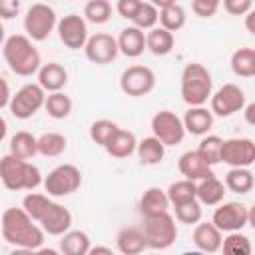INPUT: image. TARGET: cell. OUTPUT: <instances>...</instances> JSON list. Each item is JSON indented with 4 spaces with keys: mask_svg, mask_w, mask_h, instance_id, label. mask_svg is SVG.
Returning <instances> with one entry per match:
<instances>
[{
    "mask_svg": "<svg viewBox=\"0 0 255 255\" xmlns=\"http://www.w3.org/2000/svg\"><path fill=\"white\" fill-rule=\"evenodd\" d=\"M116 247L124 255H137L147 249V237L139 227H124L116 237Z\"/></svg>",
    "mask_w": 255,
    "mask_h": 255,
    "instance_id": "obj_21",
    "label": "cell"
},
{
    "mask_svg": "<svg viewBox=\"0 0 255 255\" xmlns=\"http://www.w3.org/2000/svg\"><path fill=\"white\" fill-rule=\"evenodd\" d=\"M221 161L229 167H249L255 163V141L249 137H231L223 141Z\"/></svg>",
    "mask_w": 255,
    "mask_h": 255,
    "instance_id": "obj_15",
    "label": "cell"
},
{
    "mask_svg": "<svg viewBox=\"0 0 255 255\" xmlns=\"http://www.w3.org/2000/svg\"><path fill=\"white\" fill-rule=\"evenodd\" d=\"M2 239L22 251H38L44 243L46 231L28 215L24 207H8L2 213Z\"/></svg>",
    "mask_w": 255,
    "mask_h": 255,
    "instance_id": "obj_1",
    "label": "cell"
},
{
    "mask_svg": "<svg viewBox=\"0 0 255 255\" xmlns=\"http://www.w3.org/2000/svg\"><path fill=\"white\" fill-rule=\"evenodd\" d=\"M211 112L217 118H229L241 112L245 104V92L237 84H223L215 94H211Z\"/></svg>",
    "mask_w": 255,
    "mask_h": 255,
    "instance_id": "obj_12",
    "label": "cell"
},
{
    "mask_svg": "<svg viewBox=\"0 0 255 255\" xmlns=\"http://www.w3.org/2000/svg\"><path fill=\"white\" fill-rule=\"evenodd\" d=\"M149 2H151L153 6H157V8L161 10V8H167V6H171V4H175L177 0H149Z\"/></svg>",
    "mask_w": 255,
    "mask_h": 255,
    "instance_id": "obj_51",
    "label": "cell"
},
{
    "mask_svg": "<svg viewBox=\"0 0 255 255\" xmlns=\"http://www.w3.org/2000/svg\"><path fill=\"white\" fill-rule=\"evenodd\" d=\"M145 38H147V50H149L153 56H159V58L171 54V50H173V46H175L173 32L165 30L163 26H155V28L147 30Z\"/></svg>",
    "mask_w": 255,
    "mask_h": 255,
    "instance_id": "obj_28",
    "label": "cell"
},
{
    "mask_svg": "<svg viewBox=\"0 0 255 255\" xmlns=\"http://www.w3.org/2000/svg\"><path fill=\"white\" fill-rule=\"evenodd\" d=\"M0 84H2L0 106H2L4 110H8V106H10V102H12V96H10V88H8V82H6V78H2V80H0Z\"/></svg>",
    "mask_w": 255,
    "mask_h": 255,
    "instance_id": "obj_47",
    "label": "cell"
},
{
    "mask_svg": "<svg viewBox=\"0 0 255 255\" xmlns=\"http://www.w3.org/2000/svg\"><path fill=\"white\" fill-rule=\"evenodd\" d=\"M255 185V175L249 167H231L225 173V187L233 193H249Z\"/></svg>",
    "mask_w": 255,
    "mask_h": 255,
    "instance_id": "obj_30",
    "label": "cell"
},
{
    "mask_svg": "<svg viewBox=\"0 0 255 255\" xmlns=\"http://www.w3.org/2000/svg\"><path fill=\"white\" fill-rule=\"evenodd\" d=\"M141 2H143V0H118V2H116V12H118L122 18H126V20L131 22V18L135 16V12H137V8L141 6Z\"/></svg>",
    "mask_w": 255,
    "mask_h": 255,
    "instance_id": "obj_45",
    "label": "cell"
},
{
    "mask_svg": "<svg viewBox=\"0 0 255 255\" xmlns=\"http://www.w3.org/2000/svg\"><path fill=\"white\" fill-rule=\"evenodd\" d=\"M213 94V78L211 72L199 64L189 62L181 72V100L187 106H205Z\"/></svg>",
    "mask_w": 255,
    "mask_h": 255,
    "instance_id": "obj_4",
    "label": "cell"
},
{
    "mask_svg": "<svg viewBox=\"0 0 255 255\" xmlns=\"http://www.w3.org/2000/svg\"><path fill=\"white\" fill-rule=\"evenodd\" d=\"M118 46H120V54H124L126 58H137V56L143 54V50H147L145 32L131 24V26H128L120 32Z\"/></svg>",
    "mask_w": 255,
    "mask_h": 255,
    "instance_id": "obj_19",
    "label": "cell"
},
{
    "mask_svg": "<svg viewBox=\"0 0 255 255\" xmlns=\"http://www.w3.org/2000/svg\"><path fill=\"white\" fill-rule=\"evenodd\" d=\"M52 195H48V193H36V191H30L28 195H24V199H22V207L28 211V215L34 219V221H38L40 223V219L48 213V209L52 207V199H50Z\"/></svg>",
    "mask_w": 255,
    "mask_h": 255,
    "instance_id": "obj_35",
    "label": "cell"
},
{
    "mask_svg": "<svg viewBox=\"0 0 255 255\" xmlns=\"http://www.w3.org/2000/svg\"><path fill=\"white\" fill-rule=\"evenodd\" d=\"M114 14V8L110 4V0H88L84 6V18L90 24H106L110 22Z\"/></svg>",
    "mask_w": 255,
    "mask_h": 255,
    "instance_id": "obj_38",
    "label": "cell"
},
{
    "mask_svg": "<svg viewBox=\"0 0 255 255\" xmlns=\"http://www.w3.org/2000/svg\"><path fill=\"white\" fill-rule=\"evenodd\" d=\"M112 157L116 159H124V157H129L131 153H135L137 149V139H135V133L129 131V129H124L120 128L116 131V135L110 139V143L104 147Z\"/></svg>",
    "mask_w": 255,
    "mask_h": 255,
    "instance_id": "obj_24",
    "label": "cell"
},
{
    "mask_svg": "<svg viewBox=\"0 0 255 255\" xmlns=\"http://www.w3.org/2000/svg\"><path fill=\"white\" fill-rule=\"evenodd\" d=\"M249 225L255 229V203L249 207Z\"/></svg>",
    "mask_w": 255,
    "mask_h": 255,
    "instance_id": "obj_52",
    "label": "cell"
},
{
    "mask_svg": "<svg viewBox=\"0 0 255 255\" xmlns=\"http://www.w3.org/2000/svg\"><path fill=\"white\" fill-rule=\"evenodd\" d=\"M58 28V16L48 2H36L26 10L24 32L34 42H44Z\"/></svg>",
    "mask_w": 255,
    "mask_h": 255,
    "instance_id": "obj_6",
    "label": "cell"
},
{
    "mask_svg": "<svg viewBox=\"0 0 255 255\" xmlns=\"http://www.w3.org/2000/svg\"><path fill=\"white\" fill-rule=\"evenodd\" d=\"M221 249H223V253H229V255H249V253H253V245H251L249 237L239 233V231L227 233V237H223Z\"/></svg>",
    "mask_w": 255,
    "mask_h": 255,
    "instance_id": "obj_40",
    "label": "cell"
},
{
    "mask_svg": "<svg viewBox=\"0 0 255 255\" xmlns=\"http://www.w3.org/2000/svg\"><path fill=\"white\" fill-rule=\"evenodd\" d=\"M165 143L155 137V135H149V137H143L141 141H137V159L141 165H157L163 161L165 157Z\"/></svg>",
    "mask_w": 255,
    "mask_h": 255,
    "instance_id": "obj_25",
    "label": "cell"
},
{
    "mask_svg": "<svg viewBox=\"0 0 255 255\" xmlns=\"http://www.w3.org/2000/svg\"><path fill=\"white\" fill-rule=\"evenodd\" d=\"M84 54L96 66L112 64L120 54L118 38H114L112 34H106V32H98L88 38V42L84 46Z\"/></svg>",
    "mask_w": 255,
    "mask_h": 255,
    "instance_id": "obj_14",
    "label": "cell"
},
{
    "mask_svg": "<svg viewBox=\"0 0 255 255\" xmlns=\"http://www.w3.org/2000/svg\"><path fill=\"white\" fill-rule=\"evenodd\" d=\"M44 104H46V90L40 84H24L12 96L8 112L16 120H28L36 116L44 108Z\"/></svg>",
    "mask_w": 255,
    "mask_h": 255,
    "instance_id": "obj_7",
    "label": "cell"
},
{
    "mask_svg": "<svg viewBox=\"0 0 255 255\" xmlns=\"http://www.w3.org/2000/svg\"><path fill=\"white\" fill-rule=\"evenodd\" d=\"M0 179L10 191H34L44 185V177L38 165L30 159H20L10 151L0 159Z\"/></svg>",
    "mask_w": 255,
    "mask_h": 255,
    "instance_id": "obj_3",
    "label": "cell"
},
{
    "mask_svg": "<svg viewBox=\"0 0 255 255\" xmlns=\"http://www.w3.org/2000/svg\"><path fill=\"white\" fill-rule=\"evenodd\" d=\"M112 255V247H104V245H96V247H92L90 249V253L88 255Z\"/></svg>",
    "mask_w": 255,
    "mask_h": 255,
    "instance_id": "obj_50",
    "label": "cell"
},
{
    "mask_svg": "<svg viewBox=\"0 0 255 255\" xmlns=\"http://www.w3.org/2000/svg\"><path fill=\"white\" fill-rule=\"evenodd\" d=\"M22 0H0V16L4 20H12L14 16L20 14Z\"/></svg>",
    "mask_w": 255,
    "mask_h": 255,
    "instance_id": "obj_46",
    "label": "cell"
},
{
    "mask_svg": "<svg viewBox=\"0 0 255 255\" xmlns=\"http://www.w3.org/2000/svg\"><path fill=\"white\" fill-rule=\"evenodd\" d=\"M118 129H120V126L116 122H112V120H106V118L96 120L90 126V139L94 143H98L100 147H106L110 143V139L116 135Z\"/></svg>",
    "mask_w": 255,
    "mask_h": 255,
    "instance_id": "obj_39",
    "label": "cell"
},
{
    "mask_svg": "<svg viewBox=\"0 0 255 255\" xmlns=\"http://www.w3.org/2000/svg\"><path fill=\"white\" fill-rule=\"evenodd\" d=\"M169 205H171V201L167 197V191H163L159 187H147L137 201V209L143 217L155 215L161 211H169Z\"/></svg>",
    "mask_w": 255,
    "mask_h": 255,
    "instance_id": "obj_23",
    "label": "cell"
},
{
    "mask_svg": "<svg viewBox=\"0 0 255 255\" xmlns=\"http://www.w3.org/2000/svg\"><path fill=\"white\" fill-rule=\"evenodd\" d=\"M92 249L90 237L82 229H70L60 239V251L64 255H88Z\"/></svg>",
    "mask_w": 255,
    "mask_h": 255,
    "instance_id": "obj_29",
    "label": "cell"
},
{
    "mask_svg": "<svg viewBox=\"0 0 255 255\" xmlns=\"http://www.w3.org/2000/svg\"><path fill=\"white\" fill-rule=\"evenodd\" d=\"M42 229L48 235H56L62 237L66 231L72 229V211L68 207H64L62 203H52V207L48 209V213L40 219Z\"/></svg>",
    "mask_w": 255,
    "mask_h": 255,
    "instance_id": "obj_18",
    "label": "cell"
},
{
    "mask_svg": "<svg viewBox=\"0 0 255 255\" xmlns=\"http://www.w3.org/2000/svg\"><path fill=\"white\" fill-rule=\"evenodd\" d=\"M211 221L223 231V233H231V231H241L245 225H249V207L239 203V201H227V203H219L213 211Z\"/></svg>",
    "mask_w": 255,
    "mask_h": 255,
    "instance_id": "obj_13",
    "label": "cell"
},
{
    "mask_svg": "<svg viewBox=\"0 0 255 255\" xmlns=\"http://www.w3.org/2000/svg\"><path fill=\"white\" fill-rule=\"evenodd\" d=\"M173 211H175V219L179 223L195 225V223L201 221V203H199V199H193V201H187V203H181V205H173Z\"/></svg>",
    "mask_w": 255,
    "mask_h": 255,
    "instance_id": "obj_42",
    "label": "cell"
},
{
    "mask_svg": "<svg viewBox=\"0 0 255 255\" xmlns=\"http://www.w3.org/2000/svg\"><path fill=\"white\" fill-rule=\"evenodd\" d=\"M68 139L60 131H46L38 135V153L44 157H58L66 151Z\"/></svg>",
    "mask_w": 255,
    "mask_h": 255,
    "instance_id": "obj_32",
    "label": "cell"
},
{
    "mask_svg": "<svg viewBox=\"0 0 255 255\" xmlns=\"http://www.w3.org/2000/svg\"><path fill=\"white\" fill-rule=\"evenodd\" d=\"M243 116H245V122L249 126H255V102H251L243 108Z\"/></svg>",
    "mask_w": 255,
    "mask_h": 255,
    "instance_id": "obj_49",
    "label": "cell"
},
{
    "mask_svg": "<svg viewBox=\"0 0 255 255\" xmlns=\"http://www.w3.org/2000/svg\"><path fill=\"white\" fill-rule=\"evenodd\" d=\"M82 185V171L74 163H62L56 165L46 177H44V189L52 197H66L78 191Z\"/></svg>",
    "mask_w": 255,
    "mask_h": 255,
    "instance_id": "obj_8",
    "label": "cell"
},
{
    "mask_svg": "<svg viewBox=\"0 0 255 255\" xmlns=\"http://www.w3.org/2000/svg\"><path fill=\"white\" fill-rule=\"evenodd\" d=\"M157 22H159V8L153 6L151 2H141L135 16L131 18V24L141 30H151L157 26Z\"/></svg>",
    "mask_w": 255,
    "mask_h": 255,
    "instance_id": "obj_41",
    "label": "cell"
},
{
    "mask_svg": "<svg viewBox=\"0 0 255 255\" xmlns=\"http://www.w3.org/2000/svg\"><path fill=\"white\" fill-rule=\"evenodd\" d=\"M38 84L48 94L50 92H60L68 84V70L58 62L42 64V68L38 70Z\"/></svg>",
    "mask_w": 255,
    "mask_h": 255,
    "instance_id": "obj_22",
    "label": "cell"
},
{
    "mask_svg": "<svg viewBox=\"0 0 255 255\" xmlns=\"http://www.w3.org/2000/svg\"><path fill=\"white\" fill-rule=\"evenodd\" d=\"M151 131L155 137H159L165 145H179L187 133L183 118L169 110H159L151 118Z\"/></svg>",
    "mask_w": 255,
    "mask_h": 255,
    "instance_id": "obj_10",
    "label": "cell"
},
{
    "mask_svg": "<svg viewBox=\"0 0 255 255\" xmlns=\"http://www.w3.org/2000/svg\"><path fill=\"white\" fill-rule=\"evenodd\" d=\"M58 36H60V42L70 48V50H84L90 34H88V20L84 18V14H66L64 18L58 20V28H56Z\"/></svg>",
    "mask_w": 255,
    "mask_h": 255,
    "instance_id": "obj_11",
    "label": "cell"
},
{
    "mask_svg": "<svg viewBox=\"0 0 255 255\" xmlns=\"http://www.w3.org/2000/svg\"><path fill=\"white\" fill-rule=\"evenodd\" d=\"M187 22V12L181 4H171L167 8H161L159 10V26H163L165 30L169 32H177L185 26Z\"/></svg>",
    "mask_w": 255,
    "mask_h": 255,
    "instance_id": "obj_36",
    "label": "cell"
},
{
    "mask_svg": "<svg viewBox=\"0 0 255 255\" xmlns=\"http://www.w3.org/2000/svg\"><path fill=\"white\" fill-rule=\"evenodd\" d=\"M177 169L183 177L193 179V181H201V179L213 175V165L207 163L205 157L197 149L181 153L179 159H177Z\"/></svg>",
    "mask_w": 255,
    "mask_h": 255,
    "instance_id": "obj_16",
    "label": "cell"
},
{
    "mask_svg": "<svg viewBox=\"0 0 255 255\" xmlns=\"http://www.w3.org/2000/svg\"><path fill=\"white\" fill-rule=\"evenodd\" d=\"M251 2H255V0H251Z\"/></svg>",
    "mask_w": 255,
    "mask_h": 255,
    "instance_id": "obj_54",
    "label": "cell"
},
{
    "mask_svg": "<svg viewBox=\"0 0 255 255\" xmlns=\"http://www.w3.org/2000/svg\"><path fill=\"white\" fill-rule=\"evenodd\" d=\"M231 70L239 78H255V48H237L231 54Z\"/></svg>",
    "mask_w": 255,
    "mask_h": 255,
    "instance_id": "obj_31",
    "label": "cell"
},
{
    "mask_svg": "<svg viewBox=\"0 0 255 255\" xmlns=\"http://www.w3.org/2000/svg\"><path fill=\"white\" fill-rule=\"evenodd\" d=\"M44 2H50V0H44Z\"/></svg>",
    "mask_w": 255,
    "mask_h": 255,
    "instance_id": "obj_53",
    "label": "cell"
},
{
    "mask_svg": "<svg viewBox=\"0 0 255 255\" xmlns=\"http://www.w3.org/2000/svg\"><path fill=\"white\" fill-rule=\"evenodd\" d=\"M191 239H193V245L199 251L217 253L223 245V231L213 221H203V223H195Z\"/></svg>",
    "mask_w": 255,
    "mask_h": 255,
    "instance_id": "obj_17",
    "label": "cell"
},
{
    "mask_svg": "<svg viewBox=\"0 0 255 255\" xmlns=\"http://www.w3.org/2000/svg\"><path fill=\"white\" fill-rule=\"evenodd\" d=\"M221 4L225 8V12L231 16H245L253 6L251 0H221Z\"/></svg>",
    "mask_w": 255,
    "mask_h": 255,
    "instance_id": "obj_44",
    "label": "cell"
},
{
    "mask_svg": "<svg viewBox=\"0 0 255 255\" xmlns=\"http://www.w3.org/2000/svg\"><path fill=\"white\" fill-rule=\"evenodd\" d=\"M223 141H225V139H223V137H219V135H215V133H205V135H201V141H199L197 151L205 157V161H207V163L217 165V163H221Z\"/></svg>",
    "mask_w": 255,
    "mask_h": 255,
    "instance_id": "obj_37",
    "label": "cell"
},
{
    "mask_svg": "<svg viewBox=\"0 0 255 255\" xmlns=\"http://www.w3.org/2000/svg\"><path fill=\"white\" fill-rule=\"evenodd\" d=\"M72 98L66 96L62 90L60 92H50L46 96V104H44V110L48 112L50 118L54 120H66L70 114H72Z\"/></svg>",
    "mask_w": 255,
    "mask_h": 255,
    "instance_id": "obj_34",
    "label": "cell"
},
{
    "mask_svg": "<svg viewBox=\"0 0 255 255\" xmlns=\"http://www.w3.org/2000/svg\"><path fill=\"white\" fill-rule=\"evenodd\" d=\"M34 40L28 34H12L4 40L2 56L8 64V68L22 78H28L32 74H38L42 68L40 52L32 44Z\"/></svg>",
    "mask_w": 255,
    "mask_h": 255,
    "instance_id": "obj_2",
    "label": "cell"
},
{
    "mask_svg": "<svg viewBox=\"0 0 255 255\" xmlns=\"http://www.w3.org/2000/svg\"><path fill=\"white\" fill-rule=\"evenodd\" d=\"M227 193L225 181L217 179L215 175H209L201 181H197V199L201 205H219Z\"/></svg>",
    "mask_w": 255,
    "mask_h": 255,
    "instance_id": "obj_26",
    "label": "cell"
},
{
    "mask_svg": "<svg viewBox=\"0 0 255 255\" xmlns=\"http://www.w3.org/2000/svg\"><path fill=\"white\" fill-rule=\"evenodd\" d=\"M165 191H167V197H169L171 205H181V203L197 199V181L183 177L179 181H173Z\"/></svg>",
    "mask_w": 255,
    "mask_h": 255,
    "instance_id": "obj_33",
    "label": "cell"
},
{
    "mask_svg": "<svg viewBox=\"0 0 255 255\" xmlns=\"http://www.w3.org/2000/svg\"><path fill=\"white\" fill-rule=\"evenodd\" d=\"M8 151L20 159H32L38 155V137L26 129L16 131L8 141Z\"/></svg>",
    "mask_w": 255,
    "mask_h": 255,
    "instance_id": "obj_27",
    "label": "cell"
},
{
    "mask_svg": "<svg viewBox=\"0 0 255 255\" xmlns=\"http://www.w3.org/2000/svg\"><path fill=\"white\" fill-rule=\"evenodd\" d=\"M243 24H245V30L255 36V10L253 8L243 16Z\"/></svg>",
    "mask_w": 255,
    "mask_h": 255,
    "instance_id": "obj_48",
    "label": "cell"
},
{
    "mask_svg": "<svg viewBox=\"0 0 255 255\" xmlns=\"http://www.w3.org/2000/svg\"><path fill=\"white\" fill-rule=\"evenodd\" d=\"M221 0H191V10L199 18H211L217 14Z\"/></svg>",
    "mask_w": 255,
    "mask_h": 255,
    "instance_id": "obj_43",
    "label": "cell"
},
{
    "mask_svg": "<svg viewBox=\"0 0 255 255\" xmlns=\"http://www.w3.org/2000/svg\"><path fill=\"white\" fill-rule=\"evenodd\" d=\"M143 233L147 237V249L163 251L171 247L177 239V223L169 211L143 217Z\"/></svg>",
    "mask_w": 255,
    "mask_h": 255,
    "instance_id": "obj_5",
    "label": "cell"
},
{
    "mask_svg": "<svg viewBox=\"0 0 255 255\" xmlns=\"http://www.w3.org/2000/svg\"><path fill=\"white\" fill-rule=\"evenodd\" d=\"M155 88V74L143 64L128 66L120 76V90L129 98H143Z\"/></svg>",
    "mask_w": 255,
    "mask_h": 255,
    "instance_id": "obj_9",
    "label": "cell"
},
{
    "mask_svg": "<svg viewBox=\"0 0 255 255\" xmlns=\"http://www.w3.org/2000/svg\"><path fill=\"white\" fill-rule=\"evenodd\" d=\"M183 124H185L187 133L205 135L213 128V112H211V108L207 110L205 106H189L183 116Z\"/></svg>",
    "mask_w": 255,
    "mask_h": 255,
    "instance_id": "obj_20",
    "label": "cell"
}]
</instances>
